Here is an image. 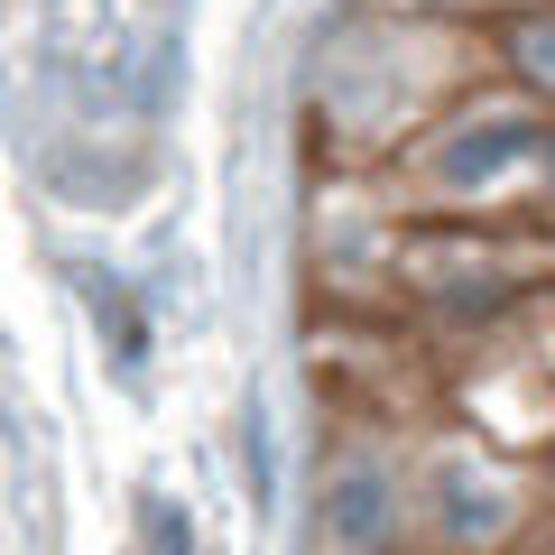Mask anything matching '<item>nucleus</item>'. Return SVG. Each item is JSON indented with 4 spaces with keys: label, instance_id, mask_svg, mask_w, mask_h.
I'll list each match as a JSON object with an SVG mask.
<instances>
[{
    "label": "nucleus",
    "instance_id": "1",
    "mask_svg": "<svg viewBox=\"0 0 555 555\" xmlns=\"http://www.w3.org/2000/svg\"><path fill=\"white\" fill-rule=\"evenodd\" d=\"M416 518H426V537L436 546H500V537L518 528V491L500 473H481L473 454H436L426 473H416Z\"/></svg>",
    "mask_w": 555,
    "mask_h": 555
},
{
    "label": "nucleus",
    "instance_id": "2",
    "mask_svg": "<svg viewBox=\"0 0 555 555\" xmlns=\"http://www.w3.org/2000/svg\"><path fill=\"white\" fill-rule=\"evenodd\" d=\"M315 528H324V546H334V555H379L398 528H408V491H398L389 463L352 454V463H334V473H324Z\"/></svg>",
    "mask_w": 555,
    "mask_h": 555
},
{
    "label": "nucleus",
    "instance_id": "3",
    "mask_svg": "<svg viewBox=\"0 0 555 555\" xmlns=\"http://www.w3.org/2000/svg\"><path fill=\"white\" fill-rule=\"evenodd\" d=\"M38 56L65 83H102L130 65V20L120 0H38Z\"/></svg>",
    "mask_w": 555,
    "mask_h": 555
},
{
    "label": "nucleus",
    "instance_id": "4",
    "mask_svg": "<svg viewBox=\"0 0 555 555\" xmlns=\"http://www.w3.org/2000/svg\"><path fill=\"white\" fill-rule=\"evenodd\" d=\"M537 149V130L518 112H481V120H463L454 139L436 149V185H454V195H473V185H500L518 158Z\"/></svg>",
    "mask_w": 555,
    "mask_h": 555
},
{
    "label": "nucleus",
    "instance_id": "5",
    "mask_svg": "<svg viewBox=\"0 0 555 555\" xmlns=\"http://www.w3.org/2000/svg\"><path fill=\"white\" fill-rule=\"evenodd\" d=\"M518 75L555 93V20H528V28H518Z\"/></svg>",
    "mask_w": 555,
    "mask_h": 555
},
{
    "label": "nucleus",
    "instance_id": "6",
    "mask_svg": "<svg viewBox=\"0 0 555 555\" xmlns=\"http://www.w3.org/2000/svg\"><path fill=\"white\" fill-rule=\"evenodd\" d=\"M546 167H555V139H546Z\"/></svg>",
    "mask_w": 555,
    "mask_h": 555
}]
</instances>
